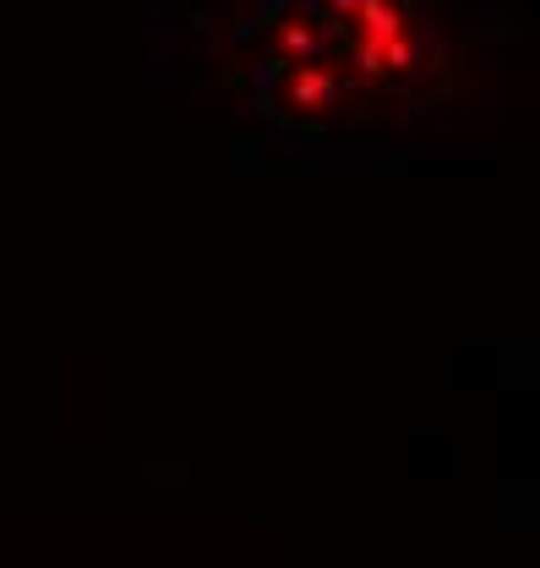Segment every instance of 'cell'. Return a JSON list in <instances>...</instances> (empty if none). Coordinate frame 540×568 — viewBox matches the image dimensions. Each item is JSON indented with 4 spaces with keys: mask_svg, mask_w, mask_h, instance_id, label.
I'll return each instance as SVG.
<instances>
[{
    "mask_svg": "<svg viewBox=\"0 0 540 568\" xmlns=\"http://www.w3.org/2000/svg\"><path fill=\"white\" fill-rule=\"evenodd\" d=\"M405 61H409L405 22L383 0H366L360 6V67L383 71V67H405Z\"/></svg>",
    "mask_w": 540,
    "mask_h": 568,
    "instance_id": "cell-1",
    "label": "cell"
}]
</instances>
